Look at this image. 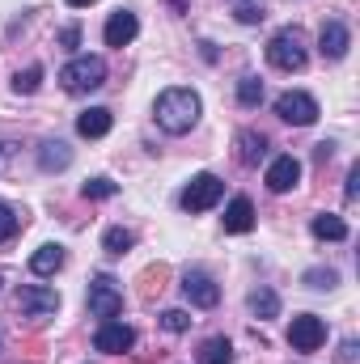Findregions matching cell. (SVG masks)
Wrapping results in <instances>:
<instances>
[{"mask_svg": "<svg viewBox=\"0 0 360 364\" xmlns=\"http://www.w3.org/2000/svg\"><path fill=\"white\" fill-rule=\"evenodd\" d=\"M199 110H203L199 93L186 90V85H174V90L157 93V102H153L157 127H162V132H170V136H182V132H191V127L199 123Z\"/></svg>", "mask_w": 360, "mask_h": 364, "instance_id": "1", "label": "cell"}, {"mask_svg": "<svg viewBox=\"0 0 360 364\" xmlns=\"http://www.w3.org/2000/svg\"><path fill=\"white\" fill-rule=\"evenodd\" d=\"M305 60H309V47H305V34H301L297 26H284V30L271 34V43H268V64L271 68H280V73H301Z\"/></svg>", "mask_w": 360, "mask_h": 364, "instance_id": "2", "label": "cell"}, {"mask_svg": "<svg viewBox=\"0 0 360 364\" xmlns=\"http://www.w3.org/2000/svg\"><path fill=\"white\" fill-rule=\"evenodd\" d=\"M60 85L68 93H93L106 85V60L102 55H73L60 73Z\"/></svg>", "mask_w": 360, "mask_h": 364, "instance_id": "3", "label": "cell"}, {"mask_svg": "<svg viewBox=\"0 0 360 364\" xmlns=\"http://www.w3.org/2000/svg\"><path fill=\"white\" fill-rule=\"evenodd\" d=\"M221 195H225V182L216 174H195L182 191V212H208L221 203Z\"/></svg>", "mask_w": 360, "mask_h": 364, "instance_id": "4", "label": "cell"}, {"mask_svg": "<svg viewBox=\"0 0 360 364\" xmlns=\"http://www.w3.org/2000/svg\"><path fill=\"white\" fill-rule=\"evenodd\" d=\"M90 314L93 318H102V322H110V318H119V309H123V288L110 279V275H93L90 284Z\"/></svg>", "mask_w": 360, "mask_h": 364, "instance_id": "5", "label": "cell"}, {"mask_svg": "<svg viewBox=\"0 0 360 364\" xmlns=\"http://www.w3.org/2000/svg\"><path fill=\"white\" fill-rule=\"evenodd\" d=\"M288 343H292V352H318L327 343V322L318 314H297L288 322Z\"/></svg>", "mask_w": 360, "mask_h": 364, "instance_id": "6", "label": "cell"}, {"mask_svg": "<svg viewBox=\"0 0 360 364\" xmlns=\"http://www.w3.org/2000/svg\"><path fill=\"white\" fill-rule=\"evenodd\" d=\"M275 114H280L284 123H292V127H309L322 110H318V102H314L309 93L288 90V93H280V97H275Z\"/></svg>", "mask_w": 360, "mask_h": 364, "instance_id": "7", "label": "cell"}, {"mask_svg": "<svg viewBox=\"0 0 360 364\" xmlns=\"http://www.w3.org/2000/svg\"><path fill=\"white\" fill-rule=\"evenodd\" d=\"M17 309L30 314V318H51V314L60 309V292L47 288V284H26V288L17 292Z\"/></svg>", "mask_w": 360, "mask_h": 364, "instance_id": "8", "label": "cell"}, {"mask_svg": "<svg viewBox=\"0 0 360 364\" xmlns=\"http://www.w3.org/2000/svg\"><path fill=\"white\" fill-rule=\"evenodd\" d=\"M93 348L97 352H106V356H123V352H132L136 348V331L127 326V322H102L97 326V335H93Z\"/></svg>", "mask_w": 360, "mask_h": 364, "instance_id": "9", "label": "cell"}, {"mask_svg": "<svg viewBox=\"0 0 360 364\" xmlns=\"http://www.w3.org/2000/svg\"><path fill=\"white\" fill-rule=\"evenodd\" d=\"M182 296H186L195 309H212V305L221 301V288H216V279H212L208 272L191 267V272L182 275Z\"/></svg>", "mask_w": 360, "mask_h": 364, "instance_id": "10", "label": "cell"}, {"mask_svg": "<svg viewBox=\"0 0 360 364\" xmlns=\"http://www.w3.org/2000/svg\"><path fill=\"white\" fill-rule=\"evenodd\" d=\"M140 34V21H136V13H127V9H119V13H110V21H106V30H102V38H106V47H127L132 38Z\"/></svg>", "mask_w": 360, "mask_h": 364, "instance_id": "11", "label": "cell"}, {"mask_svg": "<svg viewBox=\"0 0 360 364\" xmlns=\"http://www.w3.org/2000/svg\"><path fill=\"white\" fill-rule=\"evenodd\" d=\"M301 182V161L292 157V153H284V157H275L268 166V191H275V195H284V191H292Z\"/></svg>", "mask_w": 360, "mask_h": 364, "instance_id": "12", "label": "cell"}, {"mask_svg": "<svg viewBox=\"0 0 360 364\" xmlns=\"http://www.w3.org/2000/svg\"><path fill=\"white\" fill-rule=\"evenodd\" d=\"M348 47H352V30H348L344 21H327L322 34H318V51H322L327 60H344Z\"/></svg>", "mask_w": 360, "mask_h": 364, "instance_id": "13", "label": "cell"}, {"mask_svg": "<svg viewBox=\"0 0 360 364\" xmlns=\"http://www.w3.org/2000/svg\"><path fill=\"white\" fill-rule=\"evenodd\" d=\"M110 123H115V114H110L106 106H90V110L77 114V136H85V140H102V136L110 132Z\"/></svg>", "mask_w": 360, "mask_h": 364, "instance_id": "14", "label": "cell"}, {"mask_svg": "<svg viewBox=\"0 0 360 364\" xmlns=\"http://www.w3.org/2000/svg\"><path fill=\"white\" fill-rule=\"evenodd\" d=\"M250 229H255V203L246 195L229 199V208H225V233H250Z\"/></svg>", "mask_w": 360, "mask_h": 364, "instance_id": "15", "label": "cell"}, {"mask_svg": "<svg viewBox=\"0 0 360 364\" xmlns=\"http://www.w3.org/2000/svg\"><path fill=\"white\" fill-rule=\"evenodd\" d=\"M38 166H43L47 174L68 170V166H73V149H68L64 140H43V144H38Z\"/></svg>", "mask_w": 360, "mask_h": 364, "instance_id": "16", "label": "cell"}, {"mask_svg": "<svg viewBox=\"0 0 360 364\" xmlns=\"http://www.w3.org/2000/svg\"><path fill=\"white\" fill-rule=\"evenodd\" d=\"M64 259H68V255H64V246H60V242H47V246H38V250H34L30 272H34V275H55L60 267H64Z\"/></svg>", "mask_w": 360, "mask_h": 364, "instance_id": "17", "label": "cell"}, {"mask_svg": "<svg viewBox=\"0 0 360 364\" xmlns=\"http://www.w3.org/2000/svg\"><path fill=\"white\" fill-rule=\"evenodd\" d=\"M263 157H268V136L263 132H238V161L259 166Z\"/></svg>", "mask_w": 360, "mask_h": 364, "instance_id": "18", "label": "cell"}, {"mask_svg": "<svg viewBox=\"0 0 360 364\" xmlns=\"http://www.w3.org/2000/svg\"><path fill=\"white\" fill-rule=\"evenodd\" d=\"M309 229H314V237H322V242H344V237H348V225H344V216H335V212H318Z\"/></svg>", "mask_w": 360, "mask_h": 364, "instance_id": "19", "label": "cell"}, {"mask_svg": "<svg viewBox=\"0 0 360 364\" xmlns=\"http://www.w3.org/2000/svg\"><path fill=\"white\" fill-rule=\"evenodd\" d=\"M132 246H136V233H132V229H123V225H115V229H106V233H102V250H106V255H115V259H119V255H127Z\"/></svg>", "mask_w": 360, "mask_h": 364, "instance_id": "20", "label": "cell"}, {"mask_svg": "<svg viewBox=\"0 0 360 364\" xmlns=\"http://www.w3.org/2000/svg\"><path fill=\"white\" fill-rule=\"evenodd\" d=\"M250 314H255V318H275V314H280V296H275L271 288H255V292H250Z\"/></svg>", "mask_w": 360, "mask_h": 364, "instance_id": "21", "label": "cell"}, {"mask_svg": "<svg viewBox=\"0 0 360 364\" xmlns=\"http://www.w3.org/2000/svg\"><path fill=\"white\" fill-rule=\"evenodd\" d=\"M238 102H242L246 110L259 106V102H263V81H259V77H242V81H238Z\"/></svg>", "mask_w": 360, "mask_h": 364, "instance_id": "22", "label": "cell"}, {"mask_svg": "<svg viewBox=\"0 0 360 364\" xmlns=\"http://www.w3.org/2000/svg\"><path fill=\"white\" fill-rule=\"evenodd\" d=\"M203 364H233L229 339H208V343H203Z\"/></svg>", "mask_w": 360, "mask_h": 364, "instance_id": "23", "label": "cell"}, {"mask_svg": "<svg viewBox=\"0 0 360 364\" xmlns=\"http://www.w3.org/2000/svg\"><path fill=\"white\" fill-rule=\"evenodd\" d=\"M38 85H43V64H30L26 73L13 77V93H34Z\"/></svg>", "mask_w": 360, "mask_h": 364, "instance_id": "24", "label": "cell"}, {"mask_svg": "<svg viewBox=\"0 0 360 364\" xmlns=\"http://www.w3.org/2000/svg\"><path fill=\"white\" fill-rule=\"evenodd\" d=\"M17 229H21V216L0 199V242H13V237H17Z\"/></svg>", "mask_w": 360, "mask_h": 364, "instance_id": "25", "label": "cell"}, {"mask_svg": "<svg viewBox=\"0 0 360 364\" xmlns=\"http://www.w3.org/2000/svg\"><path fill=\"white\" fill-rule=\"evenodd\" d=\"M301 284H305V288H318V292H322V288H335V284H339V272H331V267H327V272H322V267H314V272L301 275Z\"/></svg>", "mask_w": 360, "mask_h": 364, "instance_id": "26", "label": "cell"}, {"mask_svg": "<svg viewBox=\"0 0 360 364\" xmlns=\"http://www.w3.org/2000/svg\"><path fill=\"white\" fill-rule=\"evenodd\" d=\"M81 195H85V199H110V195H119V186L110 178H90L81 186Z\"/></svg>", "mask_w": 360, "mask_h": 364, "instance_id": "27", "label": "cell"}, {"mask_svg": "<svg viewBox=\"0 0 360 364\" xmlns=\"http://www.w3.org/2000/svg\"><path fill=\"white\" fill-rule=\"evenodd\" d=\"M162 326H166L170 335H182V331L191 326V318H186L182 309H166V314H162Z\"/></svg>", "mask_w": 360, "mask_h": 364, "instance_id": "28", "label": "cell"}, {"mask_svg": "<svg viewBox=\"0 0 360 364\" xmlns=\"http://www.w3.org/2000/svg\"><path fill=\"white\" fill-rule=\"evenodd\" d=\"M233 17H238L242 26H255V21H263V9H255V4H242V9H238Z\"/></svg>", "mask_w": 360, "mask_h": 364, "instance_id": "29", "label": "cell"}, {"mask_svg": "<svg viewBox=\"0 0 360 364\" xmlns=\"http://www.w3.org/2000/svg\"><path fill=\"white\" fill-rule=\"evenodd\" d=\"M60 43H64L68 51H73V47L81 43V30H77V26H68V30H60Z\"/></svg>", "mask_w": 360, "mask_h": 364, "instance_id": "30", "label": "cell"}, {"mask_svg": "<svg viewBox=\"0 0 360 364\" xmlns=\"http://www.w3.org/2000/svg\"><path fill=\"white\" fill-rule=\"evenodd\" d=\"M356 182H360V170L352 166V170H348V199H356V191H360Z\"/></svg>", "mask_w": 360, "mask_h": 364, "instance_id": "31", "label": "cell"}, {"mask_svg": "<svg viewBox=\"0 0 360 364\" xmlns=\"http://www.w3.org/2000/svg\"><path fill=\"white\" fill-rule=\"evenodd\" d=\"M339 360H356V339H348V343L339 348Z\"/></svg>", "mask_w": 360, "mask_h": 364, "instance_id": "32", "label": "cell"}, {"mask_svg": "<svg viewBox=\"0 0 360 364\" xmlns=\"http://www.w3.org/2000/svg\"><path fill=\"white\" fill-rule=\"evenodd\" d=\"M64 4H68V9H90L93 0H64Z\"/></svg>", "mask_w": 360, "mask_h": 364, "instance_id": "33", "label": "cell"}]
</instances>
